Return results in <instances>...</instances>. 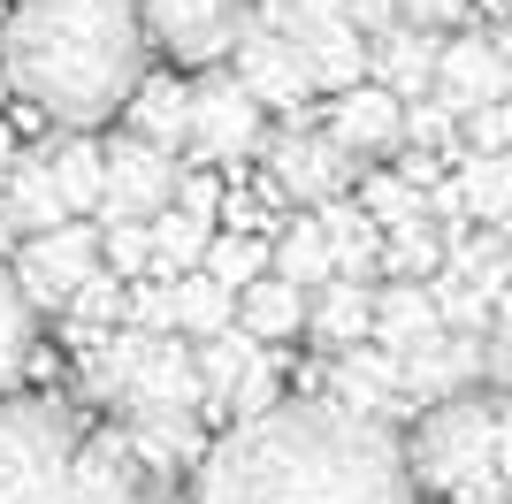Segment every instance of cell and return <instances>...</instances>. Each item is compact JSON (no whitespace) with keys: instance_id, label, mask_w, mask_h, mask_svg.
<instances>
[{"instance_id":"1","label":"cell","mask_w":512,"mask_h":504,"mask_svg":"<svg viewBox=\"0 0 512 504\" xmlns=\"http://www.w3.org/2000/svg\"><path fill=\"white\" fill-rule=\"evenodd\" d=\"M192 504H413V459L398 428L299 398L237 420L192 474Z\"/></svg>"},{"instance_id":"2","label":"cell","mask_w":512,"mask_h":504,"mask_svg":"<svg viewBox=\"0 0 512 504\" xmlns=\"http://www.w3.org/2000/svg\"><path fill=\"white\" fill-rule=\"evenodd\" d=\"M0 69L62 130H100L146 84V16L130 0H31L0 31Z\"/></svg>"},{"instance_id":"3","label":"cell","mask_w":512,"mask_h":504,"mask_svg":"<svg viewBox=\"0 0 512 504\" xmlns=\"http://www.w3.org/2000/svg\"><path fill=\"white\" fill-rule=\"evenodd\" d=\"M77 375L100 405L123 413V428L146 420H207V382L199 352L184 336H146V329H69Z\"/></svg>"},{"instance_id":"4","label":"cell","mask_w":512,"mask_h":504,"mask_svg":"<svg viewBox=\"0 0 512 504\" xmlns=\"http://www.w3.org/2000/svg\"><path fill=\"white\" fill-rule=\"evenodd\" d=\"M406 459H413V489H436L444 504H512L505 428H497V398H482V390L421 413Z\"/></svg>"},{"instance_id":"5","label":"cell","mask_w":512,"mask_h":504,"mask_svg":"<svg viewBox=\"0 0 512 504\" xmlns=\"http://www.w3.org/2000/svg\"><path fill=\"white\" fill-rule=\"evenodd\" d=\"M77 420L54 398H0V504H77Z\"/></svg>"},{"instance_id":"6","label":"cell","mask_w":512,"mask_h":504,"mask_svg":"<svg viewBox=\"0 0 512 504\" xmlns=\"http://www.w3.org/2000/svg\"><path fill=\"white\" fill-rule=\"evenodd\" d=\"M428 291H436V306H444V329L490 336L497 306H505V291H512V237H497V230L459 237L451 260H444V275H436Z\"/></svg>"},{"instance_id":"7","label":"cell","mask_w":512,"mask_h":504,"mask_svg":"<svg viewBox=\"0 0 512 504\" xmlns=\"http://www.w3.org/2000/svg\"><path fill=\"white\" fill-rule=\"evenodd\" d=\"M138 16H146V31L169 46L176 62L214 69L222 54L237 62L245 31L260 23V0H138Z\"/></svg>"},{"instance_id":"8","label":"cell","mask_w":512,"mask_h":504,"mask_svg":"<svg viewBox=\"0 0 512 504\" xmlns=\"http://www.w3.org/2000/svg\"><path fill=\"white\" fill-rule=\"evenodd\" d=\"M100 222H62L54 237H31L16 252V283L31 298V314H69V298L100 275Z\"/></svg>"},{"instance_id":"9","label":"cell","mask_w":512,"mask_h":504,"mask_svg":"<svg viewBox=\"0 0 512 504\" xmlns=\"http://www.w3.org/2000/svg\"><path fill=\"white\" fill-rule=\"evenodd\" d=\"M176 184H184V161L161 146H146V138H115L107 146V222H161V214L176 207Z\"/></svg>"},{"instance_id":"10","label":"cell","mask_w":512,"mask_h":504,"mask_svg":"<svg viewBox=\"0 0 512 504\" xmlns=\"http://www.w3.org/2000/svg\"><path fill=\"white\" fill-rule=\"evenodd\" d=\"M260 146V100L237 84V69H207L192 84V161H245Z\"/></svg>"},{"instance_id":"11","label":"cell","mask_w":512,"mask_h":504,"mask_svg":"<svg viewBox=\"0 0 512 504\" xmlns=\"http://www.w3.org/2000/svg\"><path fill=\"white\" fill-rule=\"evenodd\" d=\"M268 184H276L283 199L329 207V199H344V191L360 184V161H352L329 130H283V138H268Z\"/></svg>"},{"instance_id":"12","label":"cell","mask_w":512,"mask_h":504,"mask_svg":"<svg viewBox=\"0 0 512 504\" xmlns=\"http://www.w3.org/2000/svg\"><path fill=\"white\" fill-rule=\"evenodd\" d=\"M321 398H329V405H344V413H360V420H383V428H398V420L413 413L406 375H398V359H390L383 344L337 352L329 367H321Z\"/></svg>"},{"instance_id":"13","label":"cell","mask_w":512,"mask_h":504,"mask_svg":"<svg viewBox=\"0 0 512 504\" xmlns=\"http://www.w3.org/2000/svg\"><path fill=\"white\" fill-rule=\"evenodd\" d=\"M398 375H406V398L413 405H451V398H474V382L490 375V336H459V329H444V336H428L421 352H406L398 359Z\"/></svg>"},{"instance_id":"14","label":"cell","mask_w":512,"mask_h":504,"mask_svg":"<svg viewBox=\"0 0 512 504\" xmlns=\"http://www.w3.org/2000/svg\"><path fill=\"white\" fill-rule=\"evenodd\" d=\"M77 504H169V482H153V466L130 451V436H85Z\"/></svg>"},{"instance_id":"15","label":"cell","mask_w":512,"mask_h":504,"mask_svg":"<svg viewBox=\"0 0 512 504\" xmlns=\"http://www.w3.org/2000/svg\"><path fill=\"white\" fill-rule=\"evenodd\" d=\"M237 84H245L260 107H276V115L306 107V92H314V77H306V62H299V46L283 39V31H268V23H253V31H245V46H237Z\"/></svg>"},{"instance_id":"16","label":"cell","mask_w":512,"mask_h":504,"mask_svg":"<svg viewBox=\"0 0 512 504\" xmlns=\"http://www.w3.org/2000/svg\"><path fill=\"white\" fill-rule=\"evenodd\" d=\"M0 222L31 245V237H54L69 222V199L54 184V161L46 153H16V161L0 168Z\"/></svg>"},{"instance_id":"17","label":"cell","mask_w":512,"mask_h":504,"mask_svg":"<svg viewBox=\"0 0 512 504\" xmlns=\"http://www.w3.org/2000/svg\"><path fill=\"white\" fill-rule=\"evenodd\" d=\"M436 62H444V39L436 31H413V23H390L383 39H367V69H375V84H383L390 100H436Z\"/></svg>"},{"instance_id":"18","label":"cell","mask_w":512,"mask_h":504,"mask_svg":"<svg viewBox=\"0 0 512 504\" xmlns=\"http://www.w3.org/2000/svg\"><path fill=\"white\" fill-rule=\"evenodd\" d=\"M329 138H337L352 161L360 153H390V146H406V100H390L383 84H360V92H337L329 100Z\"/></svg>"},{"instance_id":"19","label":"cell","mask_w":512,"mask_h":504,"mask_svg":"<svg viewBox=\"0 0 512 504\" xmlns=\"http://www.w3.org/2000/svg\"><path fill=\"white\" fill-rule=\"evenodd\" d=\"M291 46H299V62L314 84H329V92H360L367 77V31L352 16H329V23H306V31H291Z\"/></svg>"},{"instance_id":"20","label":"cell","mask_w":512,"mask_h":504,"mask_svg":"<svg viewBox=\"0 0 512 504\" xmlns=\"http://www.w3.org/2000/svg\"><path fill=\"white\" fill-rule=\"evenodd\" d=\"M428 336H444L436 291H428V283H383V291H375V344H383L390 359H406V352H421Z\"/></svg>"},{"instance_id":"21","label":"cell","mask_w":512,"mask_h":504,"mask_svg":"<svg viewBox=\"0 0 512 504\" xmlns=\"http://www.w3.org/2000/svg\"><path fill=\"white\" fill-rule=\"evenodd\" d=\"M321 237H329V260H337L344 283H367V275L383 268V230L367 222L360 199H329V207H314Z\"/></svg>"},{"instance_id":"22","label":"cell","mask_w":512,"mask_h":504,"mask_svg":"<svg viewBox=\"0 0 512 504\" xmlns=\"http://www.w3.org/2000/svg\"><path fill=\"white\" fill-rule=\"evenodd\" d=\"M123 115H130V138H146V146H161V153L192 146V84L146 77V84H138V100H130Z\"/></svg>"},{"instance_id":"23","label":"cell","mask_w":512,"mask_h":504,"mask_svg":"<svg viewBox=\"0 0 512 504\" xmlns=\"http://www.w3.org/2000/svg\"><path fill=\"white\" fill-rule=\"evenodd\" d=\"M192 352H199V382H207V420H222L230 398H237V382L268 359V344H260L253 329H222V336H207V344H192Z\"/></svg>"},{"instance_id":"24","label":"cell","mask_w":512,"mask_h":504,"mask_svg":"<svg viewBox=\"0 0 512 504\" xmlns=\"http://www.w3.org/2000/svg\"><path fill=\"white\" fill-rule=\"evenodd\" d=\"M123 436L153 466V482H176V474L207 466V420H146V428H123Z\"/></svg>"},{"instance_id":"25","label":"cell","mask_w":512,"mask_h":504,"mask_svg":"<svg viewBox=\"0 0 512 504\" xmlns=\"http://www.w3.org/2000/svg\"><path fill=\"white\" fill-rule=\"evenodd\" d=\"M306 329L321 336V344H337V352H360V344H375V291L367 283H329V291H314V314H306Z\"/></svg>"},{"instance_id":"26","label":"cell","mask_w":512,"mask_h":504,"mask_svg":"<svg viewBox=\"0 0 512 504\" xmlns=\"http://www.w3.org/2000/svg\"><path fill=\"white\" fill-rule=\"evenodd\" d=\"M46 161H54V184H62L69 214H100L107 207V146H92L85 130H62V138L46 146Z\"/></svg>"},{"instance_id":"27","label":"cell","mask_w":512,"mask_h":504,"mask_svg":"<svg viewBox=\"0 0 512 504\" xmlns=\"http://www.w3.org/2000/svg\"><path fill=\"white\" fill-rule=\"evenodd\" d=\"M306 314H314V298L299 283H283V275H260L253 291L237 298V329H253L260 344H283V336H299Z\"/></svg>"},{"instance_id":"28","label":"cell","mask_w":512,"mask_h":504,"mask_svg":"<svg viewBox=\"0 0 512 504\" xmlns=\"http://www.w3.org/2000/svg\"><path fill=\"white\" fill-rule=\"evenodd\" d=\"M31 359H39V314H31L16 268H0V398H16V382L31 375Z\"/></svg>"},{"instance_id":"29","label":"cell","mask_w":512,"mask_h":504,"mask_svg":"<svg viewBox=\"0 0 512 504\" xmlns=\"http://www.w3.org/2000/svg\"><path fill=\"white\" fill-rule=\"evenodd\" d=\"M360 207H367V222L383 230V245L436 230V214H428V191H413L406 176H360Z\"/></svg>"},{"instance_id":"30","label":"cell","mask_w":512,"mask_h":504,"mask_svg":"<svg viewBox=\"0 0 512 504\" xmlns=\"http://www.w3.org/2000/svg\"><path fill=\"white\" fill-rule=\"evenodd\" d=\"M459 191H467V214L482 230L512 237V153H467L459 161Z\"/></svg>"},{"instance_id":"31","label":"cell","mask_w":512,"mask_h":504,"mask_svg":"<svg viewBox=\"0 0 512 504\" xmlns=\"http://www.w3.org/2000/svg\"><path fill=\"white\" fill-rule=\"evenodd\" d=\"M176 329L199 336V344L222 336V329H237V291H230V283H214L207 268H199V275H176Z\"/></svg>"},{"instance_id":"32","label":"cell","mask_w":512,"mask_h":504,"mask_svg":"<svg viewBox=\"0 0 512 504\" xmlns=\"http://www.w3.org/2000/svg\"><path fill=\"white\" fill-rule=\"evenodd\" d=\"M276 275H283V283H299L306 298L337 283V260H329V237H321L314 214H306V222H291V230L276 237Z\"/></svg>"},{"instance_id":"33","label":"cell","mask_w":512,"mask_h":504,"mask_svg":"<svg viewBox=\"0 0 512 504\" xmlns=\"http://www.w3.org/2000/svg\"><path fill=\"white\" fill-rule=\"evenodd\" d=\"M207 252H214V222H199L184 207H169L153 222V275H199Z\"/></svg>"},{"instance_id":"34","label":"cell","mask_w":512,"mask_h":504,"mask_svg":"<svg viewBox=\"0 0 512 504\" xmlns=\"http://www.w3.org/2000/svg\"><path fill=\"white\" fill-rule=\"evenodd\" d=\"M207 275H214V283H230V291L245 298L260 275H276V252H268V237H214Z\"/></svg>"},{"instance_id":"35","label":"cell","mask_w":512,"mask_h":504,"mask_svg":"<svg viewBox=\"0 0 512 504\" xmlns=\"http://www.w3.org/2000/svg\"><path fill=\"white\" fill-rule=\"evenodd\" d=\"M107 275H146L153 268V222H100Z\"/></svg>"},{"instance_id":"36","label":"cell","mask_w":512,"mask_h":504,"mask_svg":"<svg viewBox=\"0 0 512 504\" xmlns=\"http://www.w3.org/2000/svg\"><path fill=\"white\" fill-rule=\"evenodd\" d=\"M130 329L184 336V329H176V275H146V283H130Z\"/></svg>"},{"instance_id":"37","label":"cell","mask_w":512,"mask_h":504,"mask_svg":"<svg viewBox=\"0 0 512 504\" xmlns=\"http://www.w3.org/2000/svg\"><path fill=\"white\" fill-rule=\"evenodd\" d=\"M451 130H459V115H451L444 100H421V107H406V146L436 153V146H451Z\"/></svg>"},{"instance_id":"38","label":"cell","mask_w":512,"mask_h":504,"mask_svg":"<svg viewBox=\"0 0 512 504\" xmlns=\"http://www.w3.org/2000/svg\"><path fill=\"white\" fill-rule=\"evenodd\" d=\"M467 153H512V100L482 107V115L467 123Z\"/></svg>"},{"instance_id":"39","label":"cell","mask_w":512,"mask_h":504,"mask_svg":"<svg viewBox=\"0 0 512 504\" xmlns=\"http://www.w3.org/2000/svg\"><path fill=\"white\" fill-rule=\"evenodd\" d=\"M176 207L199 214V222H214V214H222V184H214V168H184V184H176Z\"/></svg>"},{"instance_id":"40","label":"cell","mask_w":512,"mask_h":504,"mask_svg":"<svg viewBox=\"0 0 512 504\" xmlns=\"http://www.w3.org/2000/svg\"><path fill=\"white\" fill-rule=\"evenodd\" d=\"M406 23L413 31H451V23H467V0H406Z\"/></svg>"},{"instance_id":"41","label":"cell","mask_w":512,"mask_h":504,"mask_svg":"<svg viewBox=\"0 0 512 504\" xmlns=\"http://www.w3.org/2000/svg\"><path fill=\"white\" fill-rule=\"evenodd\" d=\"M490 375L512 390V291H505V306H497V321H490Z\"/></svg>"},{"instance_id":"42","label":"cell","mask_w":512,"mask_h":504,"mask_svg":"<svg viewBox=\"0 0 512 504\" xmlns=\"http://www.w3.org/2000/svg\"><path fill=\"white\" fill-rule=\"evenodd\" d=\"M352 8V23H360L367 39H383L390 23H406V0H344Z\"/></svg>"},{"instance_id":"43","label":"cell","mask_w":512,"mask_h":504,"mask_svg":"<svg viewBox=\"0 0 512 504\" xmlns=\"http://www.w3.org/2000/svg\"><path fill=\"white\" fill-rule=\"evenodd\" d=\"M505 31H512V0H505Z\"/></svg>"},{"instance_id":"44","label":"cell","mask_w":512,"mask_h":504,"mask_svg":"<svg viewBox=\"0 0 512 504\" xmlns=\"http://www.w3.org/2000/svg\"><path fill=\"white\" fill-rule=\"evenodd\" d=\"M23 8H31V0H23Z\"/></svg>"}]
</instances>
